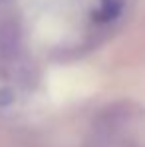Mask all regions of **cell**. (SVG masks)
<instances>
[{"instance_id": "6da1fadb", "label": "cell", "mask_w": 145, "mask_h": 147, "mask_svg": "<svg viewBox=\"0 0 145 147\" xmlns=\"http://www.w3.org/2000/svg\"><path fill=\"white\" fill-rule=\"evenodd\" d=\"M121 10H123V0H99V6L94 12V18H96V22L107 24L119 16Z\"/></svg>"}, {"instance_id": "3957f363", "label": "cell", "mask_w": 145, "mask_h": 147, "mask_svg": "<svg viewBox=\"0 0 145 147\" xmlns=\"http://www.w3.org/2000/svg\"><path fill=\"white\" fill-rule=\"evenodd\" d=\"M14 99H16V96L10 88H0V107H6V105L14 103Z\"/></svg>"}, {"instance_id": "7a4b0ae2", "label": "cell", "mask_w": 145, "mask_h": 147, "mask_svg": "<svg viewBox=\"0 0 145 147\" xmlns=\"http://www.w3.org/2000/svg\"><path fill=\"white\" fill-rule=\"evenodd\" d=\"M18 46V30L12 24H6L0 28V48L2 52H16Z\"/></svg>"}]
</instances>
